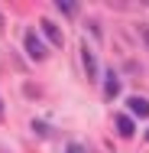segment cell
Here are the masks:
<instances>
[{
  "instance_id": "6da1fadb",
  "label": "cell",
  "mask_w": 149,
  "mask_h": 153,
  "mask_svg": "<svg viewBox=\"0 0 149 153\" xmlns=\"http://www.w3.org/2000/svg\"><path fill=\"white\" fill-rule=\"evenodd\" d=\"M23 46H26V56H29L32 62H46L49 52H46V42L39 39V33H36V30H29L26 36H23Z\"/></svg>"
},
{
  "instance_id": "7a4b0ae2",
  "label": "cell",
  "mask_w": 149,
  "mask_h": 153,
  "mask_svg": "<svg viewBox=\"0 0 149 153\" xmlns=\"http://www.w3.org/2000/svg\"><path fill=\"white\" fill-rule=\"evenodd\" d=\"M42 36H46L52 46H65V36H62V30L52 23V20H42Z\"/></svg>"
},
{
  "instance_id": "3957f363",
  "label": "cell",
  "mask_w": 149,
  "mask_h": 153,
  "mask_svg": "<svg viewBox=\"0 0 149 153\" xmlns=\"http://www.w3.org/2000/svg\"><path fill=\"white\" fill-rule=\"evenodd\" d=\"M114 127H117V134L123 140L133 137V117H130V114H117V117H114Z\"/></svg>"
},
{
  "instance_id": "277c9868",
  "label": "cell",
  "mask_w": 149,
  "mask_h": 153,
  "mask_svg": "<svg viewBox=\"0 0 149 153\" xmlns=\"http://www.w3.org/2000/svg\"><path fill=\"white\" fill-rule=\"evenodd\" d=\"M126 108L136 117H149V98H126Z\"/></svg>"
},
{
  "instance_id": "5b68a950",
  "label": "cell",
  "mask_w": 149,
  "mask_h": 153,
  "mask_svg": "<svg viewBox=\"0 0 149 153\" xmlns=\"http://www.w3.org/2000/svg\"><path fill=\"white\" fill-rule=\"evenodd\" d=\"M81 62H84V72H88V78L94 82V75H97V62H94V52H91L88 46H81Z\"/></svg>"
},
{
  "instance_id": "8992f818",
  "label": "cell",
  "mask_w": 149,
  "mask_h": 153,
  "mask_svg": "<svg viewBox=\"0 0 149 153\" xmlns=\"http://www.w3.org/2000/svg\"><path fill=\"white\" fill-rule=\"evenodd\" d=\"M120 91V78H117V72H107V82H104V94L107 98H117Z\"/></svg>"
},
{
  "instance_id": "52a82bcc",
  "label": "cell",
  "mask_w": 149,
  "mask_h": 153,
  "mask_svg": "<svg viewBox=\"0 0 149 153\" xmlns=\"http://www.w3.org/2000/svg\"><path fill=\"white\" fill-rule=\"evenodd\" d=\"M55 7H59L62 13H65V16H78V3H68V0H59Z\"/></svg>"
},
{
  "instance_id": "ba28073f",
  "label": "cell",
  "mask_w": 149,
  "mask_h": 153,
  "mask_svg": "<svg viewBox=\"0 0 149 153\" xmlns=\"http://www.w3.org/2000/svg\"><path fill=\"white\" fill-rule=\"evenodd\" d=\"M32 130H36V134H42V137H49V127H46L42 121H32Z\"/></svg>"
},
{
  "instance_id": "9c48e42d",
  "label": "cell",
  "mask_w": 149,
  "mask_h": 153,
  "mask_svg": "<svg viewBox=\"0 0 149 153\" xmlns=\"http://www.w3.org/2000/svg\"><path fill=\"white\" fill-rule=\"evenodd\" d=\"M139 33H143V42H146V46H149V26H143V30H139Z\"/></svg>"
},
{
  "instance_id": "30bf717a",
  "label": "cell",
  "mask_w": 149,
  "mask_h": 153,
  "mask_svg": "<svg viewBox=\"0 0 149 153\" xmlns=\"http://www.w3.org/2000/svg\"><path fill=\"white\" fill-rule=\"evenodd\" d=\"M68 153H84V150H81V147H68Z\"/></svg>"
},
{
  "instance_id": "8fae6325",
  "label": "cell",
  "mask_w": 149,
  "mask_h": 153,
  "mask_svg": "<svg viewBox=\"0 0 149 153\" xmlns=\"http://www.w3.org/2000/svg\"><path fill=\"white\" fill-rule=\"evenodd\" d=\"M0 30H3V13H0Z\"/></svg>"
},
{
  "instance_id": "7c38bea8",
  "label": "cell",
  "mask_w": 149,
  "mask_h": 153,
  "mask_svg": "<svg viewBox=\"0 0 149 153\" xmlns=\"http://www.w3.org/2000/svg\"><path fill=\"white\" fill-rule=\"evenodd\" d=\"M0 117H3V101H0Z\"/></svg>"
},
{
  "instance_id": "4fadbf2b",
  "label": "cell",
  "mask_w": 149,
  "mask_h": 153,
  "mask_svg": "<svg viewBox=\"0 0 149 153\" xmlns=\"http://www.w3.org/2000/svg\"><path fill=\"white\" fill-rule=\"evenodd\" d=\"M146 140H149V130H146Z\"/></svg>"
},
{
  "instance_id": "5bb4252c",
  "label": "cell",
  "mask_w": 149,
  "mask_h": 153,
  "mask_svg": "<svg viewBox=\"0 0 149 153\" xmlns=\"http://www.w3.org/2000/svg\"><path fill=\"white\" fill-rule=\"evenodd\" d=\"M0 153H3V150H0Z\"/></svg>"
}]
</instances>
